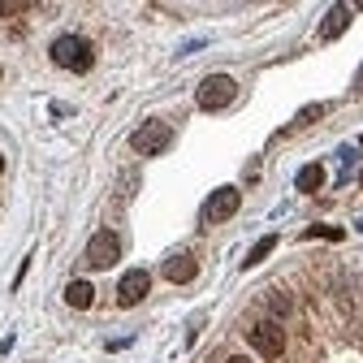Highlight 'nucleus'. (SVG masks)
<instances>
[{"label": "nucleus", "mask_w": 363, "mask_h": 363, "mask_svg": "<svg viewBox=\"0 0 363 363\" xmlns=\"http://www.w3.org/2000/svg\"><path fill=\"white\" fill-rule=\"evenodd\" d=\"M52 61L69 74H86L96 65V48H91V39H82V35H61L52 43Z\"/></svg>", "instance_id": "obj_1"}, {"label": "nucleus", "mask_w": 363, "mask_h": 363, "mask_svg": "<svg viewBox=\"0 0 363 363\" xmlns=\"http://www.w3.org/2000/svg\"><path fill=\"white\" fill-rule=\"evenodd\" d=\"M234 100H238V82L230 74H208L199 82V91H195V104L203 113H220V108H230Z\"/></svg>", "instance_id": "obj_2"}, {"label": "nucleus", "mask_w": 363, "mask_h": 363, "mask_svg": "<svg viewBox=\"0 0 363 363\" xmlns=\"http://www.w3.org/2000/svg\"><path fill=\"white\" fill-rule=\"evenodd\" d=\"M169 143H173V130H169V125H164L160 117H152V121H143L139 130H134V134H130V147H134V152H139V156H160V152H164Z\"/></svg>", "instance_id": "obj_3"}, {"label": "nucleus", "mask_w": 363, "mask_h": 363, "mask_svg": "<svg viewBox=\"0 0 363 363\" xmlns=\"http://www.w3.org/2000/svg\"><path fill=\"white\" fill-rule=\"evenodd\" d=\"M247 342H251L264 359H281V354H286V329H281V320H255V325L247 329Z\"/></svg>", "instance_id": "obj_4"}, {"label": "nucleus", "mask_w": 363, "mask_h": 363, "mask_svg": "<svg viewBox=\"0 0 363 363\" xmlns=\"http://www.w3.org/2000/svg\"><path fill=\"white\" fill-rule=\"evenodd\" d=\"M238 203H242L238 186H216V191L203 199V220H208V225H220V220H230V216L238 212Z\"/></svg>", "instance_id": "obj_5"}, {"label": "nucleus", "mask_w": 363, "mask_h": 363, "mask_svg": "<svg viewBox=\"0 0 363 363\" xmlns=\"http://www.w3.org/2000/svg\"><path fill=\"white\" fill-rule=\"evenodd\" d=\"M117 259H121V238L113 230H100L96 238L86 242V264L91 268H113Z\"/></svg>", "instance_id": "obj_6"}, {"label": "nucleus", "mask_w": 363, "mask_h": 363, "mask_svg": "<svg viewBox=\"0 0 363 363\" xmlns=\"http://www.w3.org/2000/svg\"><path fill=\"white\" fill-rule=\"evenodd\" d=\"M147 290H152V272L130 268L125 277H121V286H117V303H121V307H134V303L147 298Z\"/></svg>", "instance_id": "obj_7"}, {"label": "nucleus", "mask_w": 363, "mask_h": 363, "mask_svg": "<svg viewBox=\"0 0 363 363\" xmlns=\"http://www.w3.org/2000/svg\"><path fill=\"white\" fill-rule=\"evenodd\" d=\"M164 277H169L173 286H186V281H195V277H199V259H195V255H186V251L169 255V259H164Z\"/></svg>", "instance_id": "obj_8"}, {"label": "nucleus", "mask_w": 363, "mask_h": 363, "mask_svg": "<svg viewBox=\"0 0 363 363\" xmlns=\"http://www.w3.org/2000/svg\"><path fill=\"white\" fill-rule=\"evenodd\" d=\"M346 26H350V9H346V5H333V9L325 13V22H320V35H325V39H337Z\"/></svg>", "instance_id": "obj_9"}, {"label": "nucleus", "mask_w": 363, "mask_h": 363, "mask_svg": "<svg viewBox=\"0 0 363 363\" xmlns=\"http://www.w3.org/2000/svg\"><path fill=\"white\" fill-rule=\"evenodd\" d=\"M65 303L78 307V311H86L91 303H96V286H91V281H69L65 286Z\"/></svg>", "instance_id": "obj_10"}, {"label": "nucleus", "mask_w": 363, "mask_h": 363, "mask_svg": "<svg viewBox=\"0 0 363 363\" xmlns=\"http://www.w3.org/2000/svg\"><path fill=\"white\" fill-rule=\"evenodd\" d=\"M294 186H298L303 195H315V191L325 186V164H303V169H298V182H294Z\"/></svg>", "instance_id": "obj_11"}, {"label": "nucleus", "mask_w": 363, "mask_h": 363, "mask_svg": "<svg viewBox=\"0 0 363 363\" xmlns=\"http://www.w3.org/2000/svg\"><path fill=\"white\" fill-rule=\"evenodd\" d=\"M272 247H277V234H264V238H259V242H255V247L247 251V259H242V268H255V264H259L264 255H272Z\"/></svg>", "instance_id": "obj_12"}, {"label": "nucleus", "mask_w": 363, "mask_h": 363, "mask_svg": "<svg viewBox=\"0 0 363 363\" xmlns=\"http://www.w3.org/2000/svg\"><path fill=\"white\" fill-rule=\"evenodd\" d=\"M325 117V104H307L298 117H294V125H311V121H320Z\"/></svg>", "instance_id": "obj_13"}, {"label": "nucleus", "mask_w": 363, "mask_h": 363, "mask_svg": "<svg viewBox=\"0 0 363 363\" xmlns=\"http://www.w3.org/2000/svg\"><path fill=\"white\" fill-rule=\"evenodd\" d=\"M307 238H329V242H342V230H333V225H311Z\"/></svg>", "instance_id": "obj_14"}, {"label": "nucleus", "mask_w": 363, "mask_h": 363, "mask_svg": "<svg viewBox=\"0 0 363 363\" xmlns=\"http://www.w3.org/2000/svg\"><path fill=\"white\" fill-rule=\"evenodd\" d=\"M268 307H272V315H277V320H281V315H290V298H286V294H268Z\"/></svg>", "instance_id": "obj_15"}, {"label": "nucleus", "mask_w": 363, "mask_h": 363, "mask_svg": "<svg viewBox=\"0 0 363 363\" xmlns=\"http://www.w3.org/2000/svg\"><path fill=\"white\" fill-rule=\"evenodd\" d=\"M354 91H359V96H363V69H359V78H354Z\"/></svg>", "instance_id": "obj_16"}, {"label": "nucleus", "mask_w": 363, "mask_h": 363, "mask_svg": "<svg viewBox=\"0 0 363 363\" xmlns=\"http://www.w3.org/2000/svg\"><path fill=\"white\" fill-rule=\"evenodd\" d=\"M225 363H251V359H242V354H230V359H225Z\"/></svg>", "instance_id": "obj_17"}, {"label": "nucleus", "mask_w": 363, "mask_h": 363, "mask_svg": "<svg viewBox=\"0 0 363 363\" xmlns=\"http://www.w3.org/2000/svg\"><path fill=\"white\" fill-rule=\"evenodd\" d=\"M0 173H5V156H0Z\"/></svg>", "instance_id": "obj_18"}]
</instances>
